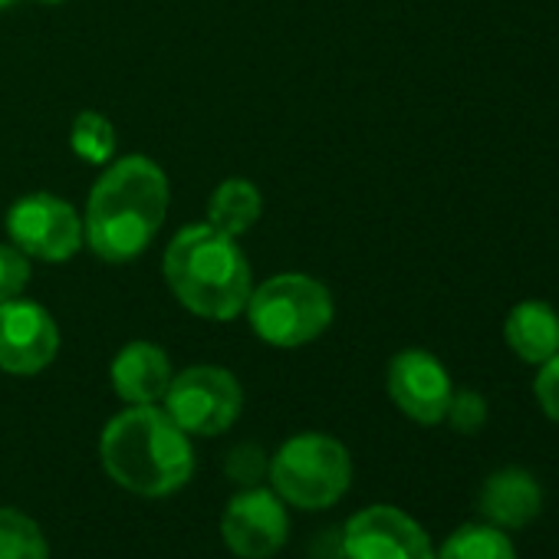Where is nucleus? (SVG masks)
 Here are the masks:
<instances>
[{
  "mask_svg": "<svg viewBox=\"0 0 559 559\" xmlns=\"http://www.w3.org/2000/svg\"><path fill=\"white\" fill-rule=\"evenodd\" d=\"M435 559H516V546L493 523H464L435 549Z\"/></svg>",
  "mask_w": 559,
  "mask_h": 559,
  "instance_id": "16",
  "label": "nucleus"
},
{
  "mask_svg": "<svg viewBox=\"0 0 559 559\" xmlns=\"http://www.w3.org/2000/svg\"><path fill=\"white\" fill-rule=\"evenodd\" d=\"M273 493L297 510H326L340 503L353 484V457L333 435L304 431L280 444L270 457Z\"/></svg>",
  "mask_w": 559,
  "mask_h": 559,
  "instance_id": "4",
  "label": "nucleus"
},
{
  "mask_svg": "<svg viewBox=\"0 0 559 559\" xmlns=\"http://www.w3.org/2000/svg\"><path fill=\"white\" fill-rule=\"evenodd\" d=\"M31 284V260L21 247L0 243V304L17 300Z\"/></svg>",
  "mask_w": 559,
  "mask_h": 559,
  "instance_id": "20",
  "label": "nucleus"
},
{
  "mask_svg": "<svg viewBox=\"0 0 559 559\" xmlns=\"http://www.w3.org/2000/svg\"><path fill=\"white\" fill-rule=\"evenodd\" d=\"M533 399L539 405V412L559 425V353L552 359H546L543 366H536V379H533Z\"/></svg>",
  "mask_w": 559,
  "mask_h": 559,
  "instance_id": "21",
  "label": "nucleus"
},
{
  "mask_svg": "<svg viewBox=\"0 0 559 559\" xmlns=\"http://www.w3.org/2000/svg\"><path fill=\"white\" fill-rule=\"evenodd\" d=\"M266 467H270V461L260 454V448H253V444H240V448H234L230 451V457H227V474H230V480H237V484H243V487H253L263 474H266Z\"/></svg>",
  "mask_w": 559,
  "mask_h": 559,
  "instance_id": "22",
  "label": "nucleus"
},
{
  "mask_svg": "<svg viewBox=\"0 0 559 559\" xmlns=\"http://www.w3.org/2000/svg\"><path fill=\"white\" fill-rule=\"evenodd\" d=\"M162 402L181 431L198 435V438H214V435H224L237 421L243 408V392H240V382L227 369L191 366L171 379Z\"/></svg>",
  "mask_w": 559,
  "mask_h": 559,
  "instance_id": "6",
  "label": "nucleus"
},
{
  "mask_svg": "<svg viewBox=\"0 0 559 559\" xmlns=\"http://www.w3.org/2000/svg\"><path fill=\"white\" fill-rule=\"evenodd\" d=\"M40 4H67V0H40Z\"/></svg>",
  "mask_w": 559,
  "mask_h": 559,
  "instance_id": "23",
  "label": "nucleus"
},
{
  "mask_svg": "<svg viewBox=\"0 0 559 559\" xmlns=\"http://www.w3.org/2000/svg\"><path fill=\"white\" fill-rule=\"evenodd\" d=\"M477 507L484 523H493L500 530H523L543 510V487L530 471L503 467L484 480Z\"/></svg>",
  "mask_w": 559,
  "mask_h": 559,
  "instance_id": "12",
  "label": "nucleus"
},
{
  "mask_svg": "<svg viewBox=\"0 0 559 559\" xmlns=\"http://www.w3.org/2000/svg\"><path fill=\"white\" fill-rule=\"evenodd\" d=\"M221 536L240 559H270L290 536L287 503L266 487H243L221 513Z\"/></svg>",
  "mask_w": 559,
  "mask_h": 559,
  "instance_id": "9",
  "label": "nucleus"
},
{
  "mask_svg": "<svg viewBox=\"0 0 559 559\" xmlns=\"http://www.w3.org/2000/svg\"><path fill=\"white\" fill-rule=\"evenodd\" d=\"M99 461L106 474L139 497H168L194 474L191 435L158 405H129L99 438Z\"/></svg>",
  "mask_w": 559,
  "mask_h": 559,
  "instance_id": "2",
  "label": "nucleus"
},
{
  "mask_svg": "<svg viewBox=\"0 0 559 559\" xmlns=\"http://www.w3.org/2000/svg\"><path fill=\"white\" fill-rule=\"evenodd\" d=\"M253 333L276 349H297L320 340L333 323V297L307 273H276L247 297Z\"/></svg>",
  "mask_w": 559,
  "mask_h": 559,
  "instance_id": "5",
  "label": "nucleus"
},
{
  "mask_svg": "<svg viewBox=\"0 0 559 559\" xmlns=\"http://www.w3.org/2000/svg\"><path fill=\"white\" fill-rule=\"evenodd\" d=\"M8 234L27 257L50 263H63L83 247V221L76 207L47 191H34L11 207Z\"/></svg>",
  "mask_w": 559,
  "mask_h": 559,
  "instance_id": "7",
  "label": "nucleus"
},
{
  "mask_svg": "<svg viewBox=\"0 0 559 559\" xmlns=\"http://www.w3.org/2000/svg\"><path fill=\"white\" fill-rule=\"evenodd\" d=\"M0 559H50L44 530L17 507H0Z\"/></svg>",
  "mask_w": 559,
  "mask_h": 559,
  "instance_id": "17",
  "label": "nucleus"
},
{
  "mask_svg": "<svg viewBox=\"0 0 559 559\" xmlns=\"http://www.w3.org/2000/svg\"><path fill=\"white\" fill-rule=\"evenodd\" d=\"M385 389L395 408L415 425H441L448 402L454 395L451 376L438 356L428 349H402L385 372Z\"/></svg>",
  "mask_w": 559,
  "mask_h": 559,
  "instance_id": "10",
  "label": "nucleus"
},
{
  "mask_svg": "<svg viewBox=\"0 0 559 559\" xmlns=\"http://www.w3.org/2000/svg\"><path fill=\"white\" fill-rule=\"evenodd\" d=\"M14 4V0H0V11H4V8H11Z\"/></svg>",
  "mask_w": 559,
  "mask_h": 559,
  "instance_id": "24",
  "label": "nucleus"
},
{
  "mask_svg": "<svg viewBox=\"0 0 559 559\" xmlns=\"http://www.w3.org/2000/svg\"><path fill=\"white\" fill-rule=\"evenodd\" d=\"M444 421L457 431V435H477L487 425V399L474 389H461L451 395Z\"/></svg>",
  "mask_w": 559,
  "mask_h": 559,
  "instance_id": "19",
  "label": "nucleus"
},
{
  "mask_svg": "<svg viewBox=\"0 0 559 559\" xmlns=\"http://www.w3.org/2000/svg\"><path fill=\"white\" fill-rule=\"evenodd\" d=\"M60 353L57 320L31 300L0 304V369L11 376H37Z\"/></svg>",
  "mask_w": 559,
  "mask_h": 559,
  "instance_id": "11",
  "label": "nucleus"
},
{
  "mask_svg": "<svg viewBox=\"0 0 559 559\" xmlns=\"http://www.w3.org/2000/svg\"><path fill=\"white\" fill-rule=\"evenodd\" d=\"M168 211V178L145 155H126L99 175L90 194L83 237L106 263L135 260Z\"/></svg>",
  "mask_w": 559,
  "mask_h": 559,
  "instance_id": "1",
  "label": "nucleus"
},
{
  "mask_svg": "<svg viewBox=\"0 0 559 559\" xmlns=\"http://www.w3.org/2000/svg\"><path fill=\"white\" fill-rule=\"evenodd\" d=\"M343 552L346 559H435V543L402 507L372 503L349 516Z\"/></svg>",
  "mask_w": 559,
  "mask_h": 559,
  "instance_id": "8",
  "label": "nucleus"
},
{
  "mask_svg": "<svg viewBox=\"0 0 559 559\" xmlns=\"http://www.w3.org/2000/svg\"><path fill=\"white\" fill-rule=\"evenodd\" d=\"M260 191L247 178H227L207 201V224L224 230L227 237H237L250 230L260 217Z\"/></svg>",
  "mask_w": 559,
  "mask_h": 559,
  "instance_id": "15",
  "label": "nucleus"
},
{
  "mask_svg": "<svg viewBox=\"0 0 559 559\" xmlns=\"http://www.w3.org/2000/svg\"><path fill=\"white\" fill-rule=\"evenodd\" d=\"M112 389L126 405H158L171 385V362L155 343H129L109 369Z\"/></svg>",
  "mask_w": 559,
  "mask_h": 559,
  "instance_id": "13",
  "label": "nucleus"
},
{
  "mask_svg": "<svg viewBox=\"0 0 559 559\" xmlns=\"http://www.w3.org/2000/svg\"><path fill=\"white\" fill-rule=\"evenodd\" d=\"M70 145L73 152L83 158V162H93V165H109L112 152H116V129L106 116L99 112H83L76 116L73 122V135H70Z\"/></svg>",
  "mask_w": 559,
  "mask_h": 559,
  "instance_id": "18",
  "label": "nucleus"
},
{
  "mask_svg": "<svg viewBox=\"0 0 559 559\" xmlns=\"http://www.w3.org/2000/svg\"><path fill=\"white\" fill-rule=\"evenodd\" d=\"M503 343L526 366H543L559 353V313L543 300L516 304L503 320Z\"/></svg>",
  "mask_w": 559,
  "mask_h": 559,
  "instance_id": "14",
  "label": "nucleus"
},
{
  "mask_svg": "<svg viewBox=\"0 0 559 559\" xmlns=\"http://www.w3.org/2000/svg\"><path fill=\"white\" fill-rule=\"evenodd\" d=\"M165 280L175 300L201 320H234L253 290L250 263L234 237L211 224H191L165 250Z\"/></svg>",
  "mask_w": 559,
  "mask_h": 559,
  "instance_id": "3",
  "label": "nucleus"
}]
</instances>
